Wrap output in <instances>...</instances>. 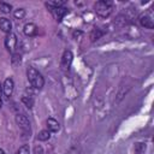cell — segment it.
I'll use <instances>...</instances> for the list:
<instances>
[{
  "mask_svg": "<svg viewBox=\"0 0 154 154\" xmlns=\"http://www.w3.org/2000/svg\"><path fill=\"white\" fill-rule=\"evenodd\" d=\"M26 77L29 83L35 88V89H42L45 85V78L42 77V75L32 66H29L26 69Z\"/></svg>",
  "mask_w": 154,
  "mask_h": 154,
  "instance_id": "obj_1",
  "label": "cell"
},
{
  "mask_svg": "<svg viewBox=\"0 0 154 154\" xmlns=\"http://www.w3.org/2000/svg\"><path fill=\"white\" fill-rule=\"evenodd\" d=\"M94 10H95L97 16H100L102 18H107L112 13V10H113L112 2L111 1H106V0L96 1L94 4Z\"/></svg>",
  "mask_w": 154,
  "mask_h": 154,
  "instance_id": "obj_2",
  "label": "cell"
},
{
  "mask_svg": "<svg viewBox=\"0 0 154 154\" xmlns=\"http://www.w3.org/2000/svg\"><path fill=\"white\" fill-rule=\"evenodd\" d=\"M17 43H18V38H17V35L13 34V32H10L7 34V36L5 37V47L6 49L10 52V53H14L16 48H17Z\"/></svg>",
  "mask_w": 154,
  "mask_h": 154,
  "instance_id": "obj_3",
  "label": "cell"
},
{
  "mask_svg": "<svg viewBox=\"0 0 154 154\" xmlns=\"http://www.w3.org/2000/svg\"><path fill=\"white\" fill-rule=\"evenodd\" d=\"M13 89H14V82H13V79L11 77L6 78L4 81V83H2V94H4L5 99H7V100L10 99V96L13 93Z\"/></svg>",
  "mask_w": 154,
  "mask_h": 154,
  "instance_id": "obj_4",
  "label": "cell"
},
{
  "mask_svg": "<svg viewBox=\"0 0 154 154\" xmlns=\"http://www.w3.org/2000/svg\"><path fill=\"white\" fill-rule=\"evenodd\" d=\"M16 123L24 132H30V122L24 114H17L16 116Z\"/></svg>",
  "mask_w": 154,
  "mask_h": 154,
  "instance_id": "obj_5",
  "label": "cell"
},
{
  "mask_svg": "<svg viewBox=\"0 0 154 154\" xmlns=\"http://www.w3.org/2000/svg\"><path fill=\"white\" fill-rule=\"evenodd\" d=\"M138 20H140V24L143 28H147V29H153L154 28V22L152 19V17L149 14H147V13H142L138 17Z\"/></svg>",
  "mask_w": 154,
  "mask_h": 154,
  "instance_id": "obj_6",
  "label": "cell"
},
{
  "mask_svg": "<svg viewBox=\"0 0 154 154\" xmlns=\"http://www.w3.org/2000/svg\"><path fill=\"white\" fill-rule=\"evenodd\" d=\"M72 60H73L72 52L71 51H65L64 54H63V57H61V67L65 69V70L69 69L70 65H71V63H72Z\"/></svg>",
  "mask_w": 154,
  "mask_h": 154,
  "instance_id": "obj_7",
  "label": "cell"
},
{
  "mask_svg": "<svg viewBox=\"0 0 154 154\" xmlns=\"http://www.w3.org/2000/svg\"><path fill=\"white\" fill-rule=\"evenodd\" d=\"M23 31H24V34H25L26 36L32 37V36L37 35L38 28H37V25L34 24V23H26V24L24 25V28H23Z\"/></svg>",
  "mask_w": 154,
  "mask_h": 154,
  "instance_id": "obj_8",
  "label": "cell"
},
{
  "mask_svg": "<svg viewBox=\"0 0 154 154\" xmlns=\"http://www.w3.org/2000/svg\"><path fill=\"white\" fill-rule=\"evenodd\" d=\"M0 30L5 34H10L12 32V23L8 18L6 17H1L0 18Z\"/></svg>",
  "mask_w": 154,
  "mask_h": 154,
  "instance_id": "obj_9",
  "label": "cell"
},
{
  "mask_svg": "<svg viewBox=\"0 0 154 154\" xmlns=\"http://www.w3.org/2000/svg\"><path fill=\"white\" fill-rule=\"evenodd\" d=\"M52 13L54 14L55 19H57L58 22H60V20L69 13V8L61 6V7H58V8H53V10H52Z\"/></svg>",
  "mask_w": 154,
  "mask_h": 154,
  "instance_id": "obj_10",
  "label": "cell"
},
{
  "mask_svg": "<svg viewBox=\"0 0 154 154\" xmlns=\"http://www.w3.org/2000/svg\"><path fill=\"white\" fill-rule=\"evenodd\" d=\"M47 130L52 134V132H58L60 130V124L58 123V120H55L54 118H48L47 122Z\"/></svg>",
  "mask_w": 154,
  "mask_h": 154,
  "instance_id": "obj_11",
  "label": "cell"
},
{
  "mask_svg": "<svg viewBox=\"0 0 154 154\" xmlns=\"http://www.w3.org/2000/svg\"><path fill=\"white\" fill-rule=\"evenodd\" d=\"M102 35H103V31H102L100 28H94V29L90 31V35H89V37H90V40L94 42V41L99 40L100 37H102Z\"/></svg>",
  "mask_w": 154,
  "mask_h": 154,
  "instance_id": "obj_12",
  "label": "cell"
},
{
  "mask_svg": "<svg viewBox=\"0 0 154 154\" xmlns=\"http://www.w3.org/2000/svg\"><path fill=\"white\" fill-rule=\"evenodd\" d=\"M49 138H51V132H49L48 130H42V131H40L38 135H37V140H38V141H42V142L48 141Z\"/></svg>",
  "mask_w": 154,
  "mask_h": 154,
  "instance_id": "obj_13",
  "label": "cell"
},
{
  "mask_svg": "<svg viewBox=\"0 0 154 154\" xmlns=\"http://www.w3.org/2000/svg\"><path fill=\"white\" fill-rule=\"evenodd\" d=\"M22 102L28 107V108H32V106H34V99H32V96H22Z\"/></svg>",
  "mask_w": 154,
  "mask_h": 154,
  "instance_id": "obj_14",
  "label": "cell"
},
{
  "mask_svg": "<svg viewBox=\"0 0 154 154\" xmlns=\"http://www.w3.org/2000/svg\"><path fill=\"white\" fill-rule=\"evenodd\" d=\"M12 10V6L7 2H4V1H0V12L2 13H10Z\"/></svg>",
  "mask_w": 154,
  "mask_h": 154,
  "instance_id": "obj_15",
  "label": "cell"
},
{
  "mask_svg": "<svg viewBox=\"0 0 154 154\" xmlns=\"http://www.w3.org/2000/svg\"><path fill=\"white\" fill-rule=\"evenodd\" d=\"M146 150V144L142 142H137L135 143V153L136 154H143Z\"/></svg>",
  "mask_w": 154,
  "mask_h": 154,
  "instance_id": "obj_16",
  "label": "cell"
},
{
  "mask_svg": "<svg viewBox=\"0 0 154 154\" xmlns=\"http://www.w3.org/2000/svg\"><path fill=\"white\" fill-rule=\"evenodd\" d=\"M13 16H14L16 19H23L25 17V10L24 8H17L13 12Z\"/></svg>",
  "mask_w": 154,
  "mask_h": 154,
  "instance_id": "obj_17",
  "label": "cell"
},
{
  "mask_svg": "<svg viewBox=\"0 0 154 154\" xmlns=\"http://www.w3.org/2000/svg\"><path fill=\"white\" fill-rule=\"evenodd\" d=\"M16 154H30V149L28 144H24L22 147H19V149L16 152Z\"/></svg>",
  "mask_w": 154,
  "mask_h": 154,
  "instance_id": "obj_18",
  "label": "cell"
},
{
  "mask_svg": "<svg viewBox=\"0 0 154 154\" xmlns=\"http://www.w3.org/2000/svg\"><path fill=\"white\" fill-rule=\"evenodd\" d=\"M19 61H20V55H18V54H14V53H13L12 63H13V64H16V63H19Z\"/></svg>",
  "mask_w": 154,
  "mask_h": 154,
  "instance_id": "obj_19",
  "label": "cell"
},
{
  "mask_svg": "<svg viewBox=\"0 0 154 154\" xmlns=\"http://www.w3.org/2000/svg\"><path fill=\"white\" fill-rule=\"evenodd\" d=\"M1 93H2V84L0 83V94H1Z\"/></svg>",
  "mask_w": 154,
  "mask_h": 154,
  "instance_id": "obj_20",
  "label": "cell"
},
{
  "mask_svg": "<svg viewBox=\"0 0 154 154\" xmlns=\"http://www.w3.org/2000/svg\"><path fill=\"white\" fill-rule=\"evenodd\" d=\"M1 106H2V100H1V96H0V108H1Z\"/></svg>",
  "mask_w": 154,
  "mask_h": 154,
  "instance_id": "obj_21",
  "label": "cell"
},
{
  "mask_svg": "<svg viewBox=\"0 0 154 154\" xmlns=\"http://www.w3.org/2000/svg\"><path fill=\"white\" fill-rule=\"evenodd\" d=\"M0 154H5V152H4V150H2L1 148H0Z\"/></svg>",
  "mask_w": 154,
  "mask_h": 154,
  "instance_id": "obj_22",
  "label": "cell"
}]
</instances>
